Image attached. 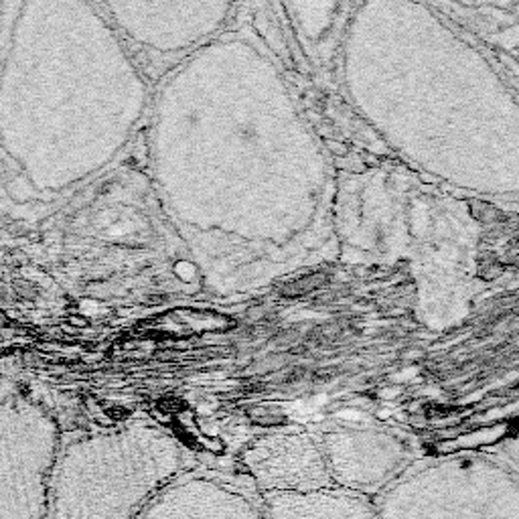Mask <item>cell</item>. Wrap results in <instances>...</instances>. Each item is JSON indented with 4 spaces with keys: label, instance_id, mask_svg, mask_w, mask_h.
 Returning a JSON list of instances; mask_svg holds the SVG:
<instances>
[{
    "label": "cell",
    "instance_id": "5b68a950",
    "mask_svg": "<svg viewBox=\"0 0 519 519\" xmlns=\"http://www.w3.org/2000/svg\"><path fill=\"white\" fill-rule=\"evenodd\" d=\"M331 485L365 497L385 489L403 458V448L384 434H333L322 448Z\"/></svg>",
    "mask_w": 519,
    "mask_h": 519
},
{
    "label": "cell",
    "instance_id": "7a4b0ae2",
    "mask_svg": "<svg viewBox=\"0 0 519 519\" xmlns=\"http://www.w3.org/2000/svg\"><path fill=\"white\" fill-rule=\"evenodd\" d=\"M375 519H519L515 470L485 458H451L394 479Z\"/></svg>",
    "mask_w": 519,
    "mask_h": 519
},
{
    "label": "cell",
    "instance_id": "277c9868",
    "mask_svg": "<svg viewBox=\"0 0 519 519\" xmlns=\"http://www.w3.org/2000/svg\"><path fill=\"white\" fill-rule=\"evenodd\" d=\"M244 465L260 497L333 487L322 452L308 436H274L262 440L244 454Z\"/></svg>",
    "mask_w": 519,
    "mask_h": 519
},
{
    "label": "cell",
    "instance_id": "8992f818",
    "mask_svg": "<svg viewBox=\"0 0 519 519\" xmlns=\"http://www.w3.org/2000/svg\"><path fill=\"white\" fill-rule=\"evenodd\" d=\"M264 519H375L373 503L335 487L262 497Z\"/></svg>",
    "mask_w": 519,
    "mask_h": 519
},
{
    "label": "cell",
    "instance_id": "6da1fadb",
    "mask_svg": "<svg viewBox=\"0 0 519 519\" xmlns=\"http://www.w3.org/2000/svg\"><path fill=\"white\" fill-rule=\"evenodd\" d=\"M179 451L156 432H128L85 446L65 467L57 519H138L179 477Z\"/></svg>",
    "mask_w": 519,
    "mask_h": 519
},
{
    "label": "cell",
    "instance_id": "3957f363",
    "mask_svg": "<svg viewBox=\"0 0 519 519\" xmlns=\"http://www.w3.org/2000/svg\"><path fill=\"white\" fill-rule=\"evenodd\" d=\"M138 519H264L260 495L229 479L183 475L165 487Z\"/></svg>",
    "mask_w": 519,
    "mask_h": 519
},
{
    "label": "cell",
    "instance_id": "52a82bcc",
    "mask_svg": "<svg viewBox=\"0 0 519 519\" xmlns=\"http://www.w3.org/2000/svg\"><path fill=\"white\" fill-rule=\"evenodd\" d=\"M177 272H183V274H184V276H183L184 280H189L191 276H193V268L189 266V264H179V266H177Z\"/></svg>",
    "mask_w": 519,
    "mask_h": 519
}]
</instances>
